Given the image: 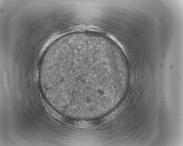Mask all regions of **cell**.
I'll use <instances>...</instances> for the list:
<instances>
[{
	"mask_svg": "<svg viewBox=\"0 0 183 146\" xmlns=\"http://www.w3.org/2000/svg\"><path fill=\"white\" fill-rule=\"evenodd\" d=\"M107 65L96 59L69 55L52 65L50 74L62 95L64 106L98 103L105 96L103 83Z\"/></svg>",
	"mask_w": 183,
	"mask_h": 146,
	"instance_id": "obj_1",
	"label": "cell"
}]
</instances>
